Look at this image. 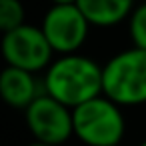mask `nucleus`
<instances>
[{
    "instance_id": "3",
    "label": "nucleus",
    "mask_w": 146,
    "mask_h": 146,
    "mask_svg": "<svg viewBox=\"0 0 146 146\" xmlns=\"http://www.w3.org/2000/svg\"><path fill=\"white\" fill-rule=\"evenodd\" d=\"M116 102L104 94L72 108L74 136L86 146H114L120 144L126 122Z\"/></svg>"
},
{
    "instance_id": "13",
    "label": "nucleus",
    "mask_w": 146,
    "mask_h": 146,
    "mask_svg": "<svg viewBox=\"0 0 146 146\" xmlns=\"http://www.w3.org/2000/svg\"><path fill=\"white\" fill-rule=\"evenodd\" d=\"M140 146H146V140H144V142H142V144H140Z\"/></svg>"
},
{
    "instance_id": "9",
    "label": "nucleus",
    "mask_w": 146,
    "mask_h": 146,
    "mask_svg": "<svg viewBox=\"0 0 146 146\" xmlns=\"http://www.w3.org/2000/svg\"><path fill=\"white\" fill-rule=\"evenodd\" d=\"M24 22V6L20 0H0V32L6 34Z\"/></svg>"
},
{
    "instance_id": "4",
    "label": "nucleus",
    "mask_w": 146,
    "mask_h": 146,
    "mask_svg": "<svg viewBox=\"0 0 146 146\" xmlns=\"http://www.w3.org/2000/svg\"><path fill=\"white\" fill-rule=\"evenodd\" d=\"M0 52L8 66H16L28 72L46 70L52 62V46L46 40L42 28L22 24L6 34L0 40Z\"/></svg>"
},
{
    "instance_id": "2",
    "label": "nucleus",
    "mask_w": 146,
    "mask_h": 146,
    "mask_svg": "<svg viewBox=\"0 0 146 146\" xmlns=\"http://www.w3.org/2000/svg\"><path fill=\"white\" fill-rule=\"evenodd\" d=\"M102 94L118 106L146 104V50L128 48L102 66Z\"/></svg>"
},
{
    "instance_id": "12",
    "label": "nucleus",
    "mask_w": 146,
    "mask_h": 146,
    "mask_svg": "<svg viewBox=\"0 0 146 146\" xmlns=\"http://www.w3.org/2000/svg\"><path fill=\"white\" fill-rule=\"evenodd\" d=\"M54 4H76L78 0H52Z\"/></svg>"
},
{
    "instance_id": "10",
    "label": "nucleus",
    "mask_w": 146,
    "mask_h": 146,
    "mask_svg": "<svg viewBox=\"0 0 146 146\" xmlns=\"http://www.w3.org/2000/svg\"><path fill=\"white\" fill-rule=\"evenodd\" d=\"M130 38L136 48L146 50V4H140L130 14Z\"/></svg>"
},
{
    "instance_id": "7",
    "label": "nucleus",
    "mask_w": 146,
    "mask_h": 146,
    "mask_svg": "<svg viewBox=\"0 0 146 146\" xmlns=\"http://www.w3.org/2000/svg\"><path fill=\"white\" fill-rule=\"evenodd\" d=\"M36 96H40V92L34 72L6 64V68L0 72V98H2V102L10 108L26 110Z\"/></svg>"
},
{
    "instance_id": "1",
    "label": "nucleus",
    "mask_w": 146,
    "mask_h": 146,
    "mask_svg": "<svg viewBox=\"0 0 146 146\" xmlns=\"http://www.w3.org/2000/svg\"><path fill=\"white\" fill-rule=\"evenodd\" d=\"M44 92L68 108L102 94V66L82 54H62L44 74Z\"/></svg>"
},
{
    "instance_id": "6",
    "label": "nucleus",
    "mask_w": 146,
    "mask_h": 146,
    "mask_svg": "<svg viewBox=\"0 0 146 146\" xmlns=\"http://www.w3.org/2000/svg\"><path fill=\"white\" fill-rule=\"evenodd\" d=\"M90 26L78 4H54L44 14L40 28L54 52L74 54L84 44Z\"/></svg>"
},
{
    "instance_id": "14",
    "label": "nucleus",
    "mask_w": 146,
    "mask_h": 146,
    "mask_svg": "<svg viewBox=\"0 0 146 146\" xmlns=\"http://www.w3.org/2000/svg\"><path fill=\"white\" fill-rule=\"evenodd\" d=\"M114 146H120V144H114Z\"/></svg>"
},
{
    "instance_id": "5",
    "label": "nucleus",
    "mask_w": 146,
    "mask_h": 146,
    "mask_svg": "<svg viewBox=\"0 0 146 146\" xmlns=\"http://www.w3.org/2000/svg\"><path fill=\"white\" fill-rule=\"evenodd\" d=\"M24 118L34 140L62 146L70 136H74L72 108L64 106L46 92L30 102L24 110Z\"/></svg>"
},
{
    "instance_id": "11",
    "label": "nucleus",
    "mask_w": 146,
    "mask_h": 146,
    "mask_svg": "<svg viewBox=\"0 0 146 146\" xmlns=\"http://www.w3.org/2000/svg\"><path fill=\"white\" fill-rule=\"evenodd\" d=\"M28 146H56V144H48V142H42V140H32Z\"/></svg>"
},
{
    "instance_id": "8",
    "label": "nucleus",
    "mask_w": 146,
    "mask_h": 146,
    "mask_svg": "<svg viewBox=\"0 0 146 146\" xmlns=\"http://www.w3.org/2000/svg\"><path fill=\"white\" fill-rule=\"evenodd\" d=\"M76 4L92 26H114L132 14L134 0H78Z\"/></svg>"
}]
</instances>
